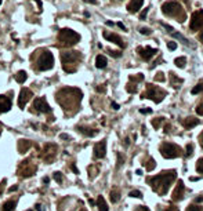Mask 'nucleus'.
Here are the masks:
<instances>
[{"label": "nucleus", "instance_id": "1", "mask_svg": "<svg viewBox=\"0 0 203 211\" xmlns=\"http://www.w3.org/2000/svg\"><path fill=\"white\" fill-rule=\"evenodd\" d=\"M177 178V171L176 170H171V171H166V172H160L159 175L152 177V178H148L147 181L152 185V189L156 192L157 195H166L169 189H170L171 182Z\"/></svg>", "mask_w": 203, "mask_h": 211}, {"label": "nucleus", "instance_id": "2", "mask_svg": "<svg viewBox=\"0 0 203 211\" xmlns=\"http://www.w3.org/2000/svg\"><path fill=\"white\" fill-rule=\"evenodd\" d=\"M58 39H59V42H61V44L71 47V46H75L76 43L80 40V35L76 33L75 30L65 28V29H61V32H59V35H58Z\"/></svg>", "mask_w": 203, "mask_h": 211}, {"label": "nucleus", "instance_id": "3", "mask_svg": "<svg viewBox=\"0 0 203 211\" xmlns=\"http://www.w3.org/2000/svg\"><path fill=\"white\" fill-rule=\"evenodd\" d=\"M160 153L164 159H176V157L181 156V148L176 143L164 142L160 146Z\"/></svg>", "mask_w": 203, "mask_h": 211}, {"label": "nucleus", "instance_id": "4", "mask_svg": "<svg viewBox=\"0 0 203 211\" xmlns=\"http://www.w3.org/2000/svg\"><path fill=\"white\" fill-rule=\"evenodd\" d=\"M52 66H54V57L50 51H44L37 61V68L39 71H50Z\"/></svg>", "mask_w": 203, "mask_h": 211}, {"label": "nucleus", "instance_id": "5", "mask_svg": "<svg viewBox=\"0 0 203 211\" xmlns=\"http://www.w3.org/2000/svg\"><path fill=\"white\" fill-rule=\"evenodd\" d=\"M162 11H163L166 15L176 17L178 13H181V6H180V3H177V2L170 0V2H166V3L162 6Z\"/></svg>", "mask_w": 203, "mask_h": 211}, {"label": "nucleus", "instance_id": "6", "mask_svg": "<svg viewBox=\"0 0 203 211\" xmlns=\"http://www.w3.org/2000/svg\"><path fill=\"white\" fill-rule=\"evenodd\" d=\"M147 91H148V98L154 99L156 104H159L164 98V95H166V91H162L160 88H157L156 86H152V84H148Z\"/></svg>", "mask_w": 203, "mask_h": 211}, {"label": "nucleus", "instance_id": "7", "mask_svg": "<svg viewBox=\"0 0 203 211\" xmlns=\"http://www.w3.org/2000/svg\"><path fill=\"white\" fill-rule=\"evenodd\" d=\"M189 28L193 32L200 29V28H203V10H198L192 14L191 22H189Z\"/></svg>", "mask_w": 203, "mask_h": 211}, {"label": "nucleus", "instance_id": "8", "mask_svg": "<svg viewBox=\"0 0 203 211\" xmlns=\"http://www.w3.org/2000/svg\"><path fill=\"white\" fill-rule=\"evenodd\" d=\"M80 58L78 51H64L61 54V61H62V66H65L66 64H73Z\"/></svg>", "mask_w": 203, "mask_h": 211}, {"label": "nucleus", "instance_id": "9", "mask_svg": "<svg viewBox=\"0 0 203 211\" xmlns=\"http://www.w3.org/2000/svg\"><path fill=\"white\" fill-rule=\"evenodd\" d=\"M33 108H35L37 112H42V113H50V112H51V108H50V105L46 102L44 98H36V99L33 101Z\"/></svg>", "mask_w": 203, "mask_h": 211}, {"label": "nucleus", "instance_id": "10", "mask_svg": "<svg viewBox=\"0 0 203 211\" xmlns=\"http://www.w3.org/2000/svg\"><path fill=\"white\" fill-rule=\"evenodd\" d=\"M30 97H32V91L29 88H22L20 93V97H18V106L21 109H24V106L28 104V101L30 99Z\"/></svg>", "mask_w": 203, "mask_h": 211}, {"label": "nucleus", "instance_id": "11", "mask_svg": "<svg viewBox=\"0 0 203 211\" xmlns=\"http://www.w3.org/2000/svg\"><path fill=\"white\" fill-rule=\"evenodd\" d=\"M184 192H185V188H184V181H178L177 185H176V189L173 191V196H171V199H173V201H180L182 200L184 197Z\"/></svg>", "mask_w": 203, "mask_h": 211}, {"label": "nucleus", "instance_id": "12", "mask_svg": "<svg viewBox=\"0 0 203 211\" xmlns=\"http://www.w3.org/2000/svg\"><path fill=\"white\" fill-rule=\"evenodd\" d=\"M106 155V142L101 141V142L94 145V157L95 159H102Z\"/></svg>", "mask_w": 203, "mask_h": 211}, {"label": "nucleus", "instance_id": "13", "mask_svg": "<svg viewBox=\"0 0 203 211\" xmlns=\"http://www.w3.org/2000/svg\"><path fill=\"white\" fill-rule=\"evenodd\" d=\"M137 52H138V54H140V55L144 59H147V61H148V59L152 58V57L156 54L157 50H156V49H151V47H145V49H144V47H138V49H137Z\"/></svg>", "mask_w": 203, "mask_h": 211}, {"label": "nucleus", "instance_id": "14", "mask_svg": "<svg viewBox=\"0 0 203 211\" xmlns=\"http://www.w3.org/2000/svg\"><path fill=\"white\" fill-rule=\"evenodd\" d=\"M104 37L106 40H109V42H112V43H115V44H118L119 47H125V43H123V40L120 39V36H118V35H115V33H106V32H104Z\"/></svg>", "mask_w": 203, "mask_h": 211}, {"label": "nucleus", "instance_id": "15", "mask_svg": "<svg viewBox=\"0 0 203 211\" xmlns=\"http://www.w3.org/2000/svg\"><path fill=\"white\" fill-rule=\"evenodd\" d=\"M11 108V101L10 98H7L6 95H0V113L8 112Z\"/></svg>", "mask_w": 203, "mask_h": 211}, {"label": "nucleus", "instance_id": "16", "mask_svg": "<svg viewBox=\"0 0 203 211\" xmlns=\"http://www.w3.org/2000/svg\"><path fill=\"white\" fill-rule=\"evenodd\" d=\"M144 4V0H131L130 3L127 4V10L130 13H137L141 7Z\"/></svg>", "mask_w": 203, "mask_h": 211}, {"label": "nucleus", "instance_id": "17", "mask_svg": "<svg viewBox=\"0 0 203 211\" xmlns=\"http://www.w3.org/2000/svg\"><path fill=\"white\" fill-rule=\"evenodd\" d=\"M181 124L184 126V128H192V127L198 126L199 124V120L198 119H195V117H187V119H184L182 121H181Z\"/></svg>", "mask_w": 203, "mask_h": 211}, {"label": "nucleus", "instance_id": "18", "mask_svg": "<svg viewBox=\"0 0 203 211\" xmlns=\"http://www.w3.org/2000/svg\"><path fill=\"white\" fill-rule=\"evenodd\" d=\"M170 80H171V84H173L176 88H180L181 84H182V79L178 77V76L176 75V73H173V72L170 73Z\"/></svg>", "mask_w": 203, "mask_h": 211}, {"label": "nucleus", "instance_id": "19", "mask_svg": "<svg viewBox=\"0 0 203 211\" xmlns=\"http://www.w3.org/2000/svg\"><path fill=\"white\" fill-rule=\"evenodd\" d=\"M30 148V142L28 140H20V142H18V150H20L21 153H25L26 150Z\"/></svg>", "mask_w": 203, "mask_h": 211}, {"label": "nucleus", "instance_id": "20", "mask_svg": "<svg viewBox=\"0 0 203 211\" xmlns=\"http://www.w3.org/2000/svg\"><path fill=\"white\" fill-rule=\"evenodd\" d=\"M106 64H108V61H106V58H105L104 55H97V58H95V66L98 69H104L105 66H106Z\"/></svg>", "mask_w": 203, "mask_h": 211}, {"label": "nucleus", "instance_id": "21", "mask_svg": "<svg viewBox=\"0 0 203 211\" xmlns=\"http://www.w3.org/2000/svg\"><path fill=\"white\" fill-rule=\"evenodd\" d=\"M97 207H98V211H108V204H106V201L102 196H98L97 199Z\"/></svg>", "mask_w": 203, "mask_h": 211}, {"label": "nucleus", "instance_id": "22", "mask_svg": "<svg viewBox=\"0 0 203 211\" xmlns=\"http://www.w3.org/2000/svg\"><path fill=\"white\" fill-rule=\"evenodd\" d=\"M15 206H17V201L8 200L3 204V211H14L15 210Z\"/></svg>", "mask_w": 203, "mask_h": 211}, {"label": "nucleus", "instance_id": "23", "mask_svg": "<svg viewBox=\"0 0 203 211\" xmlns=\"http://www.w3.org/2000/svg\"><path fill=\"white\" fill-rule=\"evenodd\" d=\"M28 79V75H26V72L25 71H20L18 73L15 75V80H17V83H20V84H22L24 81Z\"/></svg>", "mask_w": 203, "mask_h": 211}, {"label": "nucleus", "instance_id": "24", "mask_svg": "<svg viewBox=\"0 0 203 211\" xmlns=\"http://www.w3.org/2000/svg\"><path fill=\"white\" fill-rule=\"evenodd\" d=\"M78 131L82 133L83 135H86V137H94L95 134H97V131H91L90 128H86V127H78Z\"/></svg>", "mask_w": 203, "mask_h": 211}, {"label": "nucleus", "instance_id": "25", "mask_svg": "<svg viewBox=\"0 0 203 211\" xmlns=\"http://www.w3.org/2000/svg\"><path fill=\"white\" fill-rule=\"evenodd\" d=\"M120 200V192L118 189H112L111 191V201L112 203H118Z\"/></svg>", "mask_w": 203, "mask_h": 211}, {"label": "nucleus", "instance_id": "26", "mask_svg": "<svg viewBox=\"0 0 203 211\" xmlns=\"http://www.w3.org/2000/svg\"><path fill=\"white\" fill-rule=\"evenodd\" d=\"M200 93H203V80H200L199 83H198L196 86H195V87L192 88V90H191V94H200Z\"/></svg>", "mask_w": 203, "mask_h": 211}, {"label": "nucleus", "instance_id": "27", "mask_svg": "<svg viewBox=\"0 0 203 211\" xmlns=\"http://www.w3.org/2000/svg\"><path fill=\"white\" fill-rule=\"evenodd\" d=\"M185 62H187L185 57H177V58L174 59V64H176L178 68H184V66H185Z\"/></svg>", "mask_w": 203, "mask_h": 211}, {"label": "nucleus", "instance_id": "28", "mask_svg": "<svg viewBox=\"0 0 203 211\" xmlns=\"http://www.w3.org/2000/svg\"><path fill=\"white\" fill-rule=\"evenodd\" d=\"M145 166H147L148 171H152V170H155V167H156V163H155L154 159H149L147 163H145Z\"/></svg>", "mask_w": 203, "mask_h": 211}, {"label": "nucleus", "instance_id": "29", "mask_svg": "<svg viewBox=\"0 0 203 211\" xmlns=\"http://www.w3.org/2000/svg\"><path fill=\"white\" fill-rule=\"evenodd\" d=\"M164 80H166V77H164L163 72H157L156 76H155V81H162V83H163Z\"/></svg>", "mask_w": 203, "mask_h": 211}, {"label": "nucleus", "instance_id": "30", "mask_svg": "<svg viewBox=\"0 0 203 211\" xmlns=\"http://www.w3.org/2000/svg\"><path fill=\"white\" fill-rule=\"evenodd\" d=\"M196 171L200 172V174H203V157L198 160V163H196Z\"/></svg>", "mask_w": 203, "mask_h": 211}, {"label": "nucleus", "instance_id": "31", "mask_svg": "<svg viewBox=\"0 0 203 211\" xmlns=\"http://www.w3.org/2000/svg\"><path fill=\"white\" fill-rule=\"evenodd\" d=\"M192 152H193V146L191 145V143H188L187 148H185V156H187V157H189V156L192 155Z\"/></svg>", "mask_w": 203, "mask_h": 211}, {"label": "nucleus", "instance_id": "32", "mask_svg": "<svg viewBox=\"0 0 203 211\" xmlns=\"http://www.w3.org/2000/svg\"><path fill=\"white\" fill-rule=\"evenodd\" d=\"M128 196H131V197H142V193H141L140 191H131L130 193H128Z\"/></svg>", "mask_w": 203, "mask_h": 211}, {"label": "nucleus", "instance_id": "33", "mask_svg": "<svg viewBox=\"0 0 203 211\" xmlns=\"http://www.w3.org/2000/svg\"><path fill=\"white\" fill-rule=\"evenodd\" d=\"M162 121H163V117H156V120L152 121V124L155 128H159V123H162Z\"/></svg>", "mask_w": 203, "mask_h": 211}, {"label": "nucleus", "instance_id": "34", "mask_svg": "<svg viewBox=\"0 0 203 211\" xmlns=\"http://www.w3.org/2000/svg\"><path fill=\"white\" fill-rule=\"evenodd\" d=\"M196 113L199 115V116H203V101L200 102L199 105H198V108H196Z\"/></svg>", "mask_w": 203, "mask_h": 211}, {"label": "nucleus", "instance_id": "35", "mask_svg": "<svg viewBox=\"0 0 203 211\" xmlns=\"http://www.w3.org/2000/svg\"><path fill=\"white\" fill-rule=\"evenodd\" d=\"M54 179L57 182H62V174L61 172H54Z\"/></svg>", "mask_w": 203, "mask_h": 211}, {"label": "nucleus", "instance_id": "36", "mask_svg": "<svg viewBox=\"0 0 203 211\" xmlns=\"http://www.w3.org/2000/svg\"><path fill=\"white\" fill-rule=\"evenodd\" d=\"M188 211H203L202 208L199 207V206H195V204H191L189 207H188Z\"/></svg>", "mask_w": 203, "mask_h": 211}, {"label": "nucleus", "instance_id": "37", "mask_svg": "<svg viewBox=\"0 0 203 211\" xmlns=\"http://www.w3.org/2000/svg\"><path fill=\"white\" fill-rule=\"evenodd\" d=\"M167 47H169V50H176L177 49V43L176 42H167Z\"/></svg>", "mask_w": 203, "mask_h": 211}, {"label": "nucleus", "instance_id": "38", "mask_svg": "<svg viewBox=\"0 0 203 211\" xmlns=\"http://www.w3.org/2000/svg\"><path fill=\"white\" fill-rule=\"evenodd\" d=\"M162 26H163L164 29H167V32H169V33H173V32H174V28H173V26L167 25V24H162Z\"/></svg>", "mask_w": 203, "mask_h": 211}, {"label": "nucleus", "instance_id": "39", "mask_svg": "<svg viewBox=\"0 0 203 211\" xmlns=\"http://www.w3.org/2000/svg\"><path fill=\"white\" fill-rule=\"evenodd\" d=\"M140 33H142V35H149V33H151V29H149V28H141Z\"/></svg>", "mask_w": 203, "mask_h": 211}, {"label": "nucleus", "instance_id": "40", "mask_svg": "<svg viewBox=\"0 0 203 211\" xmlns=\"http://www.w3.org/2000/svg\"><path fill=\"white\" fill-rule=\"evenodd\" d=\"M148 10H149V8H144V10H142V13L140 14V20H145V17H147V14H148Z\"/></svg>", "mask_w": 203, "mask_h": 211}, {"label": "nucleus", "instance_id": "41", "mask_svg": "<svg viewBox=\"0 0 203 211\" xmlns=\"http://www.w3.org/2000/svg\"><path fill=\"white\" fill-rule=\"evenodd\" d=\"M6 182H7V179H3V181H2V184H0V195H2V193L4 192V185H6Z\"/></svg>", "mask_w": 203, "mask_h": 211}, {"label": "nucleus", "instance_id": "42", "mask_svg": "<svg viewBox=\"0 0 203 211\" xmlns=\"http://www.w3.org/2000/svg\"><path fill=\"white\" fill-rule=\"evenodd\" d=\"M140 113H142V115L152 113V109H151V108H148V109H140Z\"/></svg>", "mask_w": 203, "mask_h": 211}, {"label": "nucleus", "instance_id": "43", "mask_svg": "<svg viewBox=\"0 0 203 211\" xmlns=\"http://www.w3.org/2000/svg\"><path fill=\"white\" fill-rule=\"evenodd\" d=\"M134 211H148V207H145V206H138V207H135Z\"/></svg>", "mask_w": 203, "mask_h": 211}, {"label": "nucleus", "instance_id": "44", "mask_svg": "<svg viewBox=\"0 0 203 211\" xmlns=\"http://www.w3.org/2000/svg\"><path fill=\"white\" fill-rule=\"evenodd\" d=\"M109 52H111V55H112V57H118V58L122 55V52H119V51H112V50H111Z\"/></svg>", "mask_w": 203, "mask_h": 211}, {"label": "nucleus", "instance_id": "45", "mask_svg": "<svg viewBox=\"0 0 203 211\" xmlns=\"http://www.w3.org/2000/svg\"><path fill=\"white\" fill-rule=\"evenodd\" d=\"M123 164V157L120 155H118V167H120Z\"/></svg>", "mask_w": 203, "mask_h": 211}, {"label": "nucleus", "instance_id": "46", "mask_svg": "<svg viewBox=\"0 0 203 211\" xmlns=\"http://www.w3.org/2000/svg\"><path fill=\"white\" fill-rule=\"evenodd\" d=\"M112 108H113V109H115V111H118V109H119V108H120V106H119V104H116V102H112Z\"/></svg>", "mask_w": 203, "mask_h": 211}, {"label": "nucleus", "instance_id": "47", "mask_svg": "<svg viewBox=\"0 0 203 211\" xmlns=\"http://www.w3.org/2000/svg\"><path fill=\"white\" fill-rule=\"evenodd\" d=\"M59 138H62V140H69L71 137H69L68 134H61V135H59Z\"/></svg>", "mask_w": 203, "mask_h": 211}, {"label": "nucleus", "instance_id": "48", "mask_svg": "<svg viewBox=\"0 0 203 211\" xmlns=\"http://www.w3.org/2000/svg\"><path fill=\"white\" fill-rule=\"evenodd\" d=\"M35 208H36V211H43V206H42V204H39V203H37V204L35 206Z\"/></svg>", "mask_w": 203, "mask_h": 211}, {"label": "nucleus", "instance_id": "49", "mask_svg": "<svg viewBox=\"0 0 203 211\" xmlns=\"http://www.w3.org/2000/svg\"><path fill=\"white\" fill-rule=\"evenodd\" d=\"M71 168L73 170V172H75V174H79V170L76 168V166H75V164H72V166H71Z\"/></svg>", "mask_w": 203, "mask_h": 211}, {"label": "nucleus", "instance_id": "50", "mask_svg": "<svg viewBox=\"0 0 203 211\" xmlns=\"http://www.w3.org/2000/svg\"><path fill=\"white\" fill-rule=\"evenodd\" d=\"M118 26H119V28H120V29H123V30H126V26H125V25H123V24H122V22H118Z\"/></svg>", "mask_w": 203, "mask_h": 211}, {"label": "nucleus", "instance_id": "51", "mask_svg": "<svg viewBox=\"0 0 203 211\" xmlns=\"http://www.w3.org/2000/svg\"><path fill=\"white\" fill-rule=\"evenodd\" d=\"M83 2H87V3H91V4H97V0H83Z\"/></svg>", "mask_w": 203, "mask_h": 211}, {"label": "nucleus", "instance_id": "52", "mask_svg": "<svg viewBox=\"0 0 203 211\" xmlns=\"http://www.w3.org/2000/svg\"><path fill=\"white\" fill-rule=\"evenodd\" d=\"M17 189H18V186H11V188L8 189V192H15Z\"/></svg>", "mask_w": 203, "mask_h": 211}, {"label": "nucleus", "instance_id": "53", "mask_svg": "<svg viewBox=\"0 0 203 211\" xmlns=\"http://www.w3.org/2000/svg\"><path fill=\"white\" fill-rule=\"evenodd\" d=\"M203 201V196H199V197H196V203H202Z\"/></svg>", "mask_w": 203, "mask_h": 211}, {"label": "nucleus", "instance_id": "54", "mask_svg": "<svg viewBox=\"0 0 203 211\" xmlns=\"http://www.w3.org/2000/svg\"><path fill=\"white\" fill-rule=\"evenodd\" d=\"M166 211H178V208L177 207H170V208H167Z\"/></svg>", "mask_w": 203, "mask_h": 211}, {"label": "nucleus", "instance_id": "55", "mask_svg": "<svg viewBox=\"0 0 203 211\" xmlns=\"http://www.w3.org/2000/svg\"><path fill=\"white\" fill-rule=\"evenodd\" d=\"M97 91H98V93H104L105 88L104 87H97Z\"/></svg>", "mask_w": 203, "mask_h": 211}, {"label": "nucleus", "instance_id": "56", "mask_svg": "<svg viewBox=\"0 0 203 211\" xmlns=\"http://www.w3.org/2000/svg\"><path fill=\"white\" fill-rule=\"evenodd\" d=\"M43 182H44V184H49V182H50V178H47V177H44V178H43Z\"/></svg>", "mask_w": 203, "mask_h": 211}, {"label": "nucleus", "instance_id": "57", "mask_svg": "<svg viewBox=\"0 0 203 211\" xmlns=\"http://www.w3.org/2000/svg\"><path fill=\"white\" fill-rule=\"evenodd\" d=\"M191 181H199V178H198V177H191Z\"/></svg>", "mask_w": 203, "mask_h": 211}, {"label": "nucleus", "instance_id": "58", "mask_svg": "<svg viewBox=\"0 0 203 211\" xmlns=\"http://www.w3.org/2000/svg\"><path fill=\"white\" fill-rule=\"evenodd\" d=\"M199 39H200V42H202V44H203V30H202V33H200V36H199Z\"/></svg>", "mask_w": 203, "mask_h": 211}, {"label": "nucleus", "instance_id": "59", "mask_svg": "<svg viewBox=\"0 0 203 211\" xmlns=\"http://www.w3.org/2000/svg\"><path fill=\"white\" fill-rule=\"evenodd\" d=\"M89 203H90V204H91V206H94V204H95V201H94V200H91V199H90V200H89Z\"/></svg>", "mask_w": 203, "mask_h": 211}, {"label": "nucleus", "instance_id": "60", "mask_svg": "<svg viewBox=\"0 0 203 211\" xmlns=\"http://www.w3.org/2000/svg\"><path fill=\"white\" fill-rule=\"evenodd\" d=\"M135 174H138V175H141V174H142V171H141V170H137V171H135Z\"/></svg>", "mask_w": 203, "mask_h": 211}, {"label": "nucleus", "instance_id": "61", "mask_svg": "<svg viewBox=\"0 0 203 211\" xmlns=\"http://www.w3.org/2000/svg\"><path fill=\"white\" fill-rule=\"evenodd\" d=\"M200 138H202V142H203V133L200 134Z\"/></svg>", "mask_w": 203, "mask_h": 211}, {"label": "nucleus", "instance_id": "62", "mask_svg": "<svg viewBox=\"0 0 203 211\" xmlns=\"http://www.w3.org/2000/svg\"><path fill=\"white\" fill-rule=\"evenodd\" d=\"M28 211H33V210H28Z\"/></svg>", "mask_w": 203, "mask_h": 211}, {"label": "nucleus", "instance_id": "63", "mask_svg": "<svg viewBox=\"0 0 203 211\" xmlns=\"http://www.w3.org/2000/svg\"><path fill=\"white\" fill-rule=\"evenodd\" d=\"M80 211H86V210H80Z\"/></svg>", "mask_w": 203, "mask_h": 211}]
</instances>
